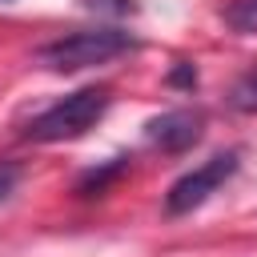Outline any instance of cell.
<instances>
[{"instance_id": "6da1fadb", "label": "cell", "mask_w": 257, "mask_h": 257, "mask_svg": "<svg viewBox=\"0 0 257 257\" xmlns=\"http://www.w3.org/2000/svg\"><path fill=\"white\" fill-rule=\"evenodd\" d=\"M128 48H133V36L120 32V28H84V32H68L60 40L40 44L36 60L52 72H76V68L104 64V60L128 52Z\"/></svg>"}, {"instance_id": "7a4b0ae2", "label": "cell", "mask_w": 257, "mask_h": 257, "mask_svg": "<svg viewBox=\"0 0 257 257\" xmlns=\"http://www.w3.org/2000/svg\"><path fill=\"white\" fill-rule=\"evenodd\" d=\"M108 88H80V92H68L64 100H56L52 108H44L40 116L28 120L24 137L28 141H72V137H84L104 112H108Z\"/></svg>"}, {"instance_id": "3957f363", "label": "cell", "mask_w": 257, "mask_h": 257, "mask_svg": "<svg viewBox=\"0 0 257 257\" xmlns=\"http://www.w3.org/2000/svg\"><path fill=\"white\" fill-rule=\"evenodd\" d=\"M237 165H241V153L229 149V153H217V157H209L205 165L189 169L185 177L173 181V189H169V197H165V213L181 217V213L201 209V205H205V201H209V197L237 173Z\"/></svg>"}, {"instance_id": "277c9868", "label": "cell", "mask_w": 257, "mask_h": 257, "mask_svg": "<svg viewBox=\"0 0 257 257\" xmlns=\"http://www.w3.org/2000/svg\"><path fill=\"white\" fill-rule=\"evenodd\" d=\"M145 137H149V145H157L165 153H181V149H189V145L201 141V116L189 112V108L161 112V116H153L145 124Z\"/></svg>"}, {"instance_id": "5b68a950", "label": "cell", "mask_w": 257, "mask_h": 257, "mask_svg": "<svg viewBox=\"0 0 257 257\" xmlns=\"http://www.w3.org/2000/svg\"><path fill=\"white\" fill-rule=\"evenodd\" d=\"M221 20H225L233 32H241V36L257 32V0H229V4L221 8Z\"/></svg>"}, {"instance_id": "8992f818", "label": "cell", "mask_w": 257, "mask_h": 257, "mask_svg": "<svg viewBox=\"0 0 257 257\" xmlns=\"http://www.w3.org/2000/svg\"><path fill=\"white\" fill-rule=\"evenodd\" d=\"M229 104L237 108V112H257V64L233 84V92H229Z\"/></svg>"}, {"instance_id": "52a82bcc", "label": "cell", "mask_w": 257, "mask_h": 257, "mask_svg": "<svg viewBox=\"0 0 257 257\" xmlns=\"http://www.w3.org/2000/svg\"><path fill=\"white\" fill-rule=\"evenodd\" d=\"M16 181H20V169H16V165H8V161H0V201H8V197H12Z\"/></svg>"}, {"instance_id": "ba28073f", "label": "cell", "mask_w": 257, "mask_h": 257, "mask_svg": "<svg viewBox=\"0 0 257 257\" xmlns=\"http://www.w3.org/2000/svg\"><path fill=\"white\" fill-rule=\"evenodd\" d=\"M173 84H197V72H193V64H181V68L173 72Z\"/></svg>"}]
</instances>
